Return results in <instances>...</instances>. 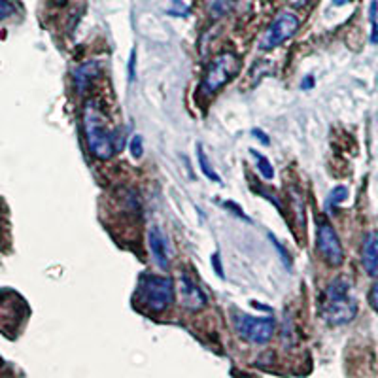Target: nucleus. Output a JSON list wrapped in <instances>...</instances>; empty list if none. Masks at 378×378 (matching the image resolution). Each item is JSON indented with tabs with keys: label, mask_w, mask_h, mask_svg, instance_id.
Wrapping results in <instances>:
<instances>
[{
	"label": "nucleus",
	"mask_w": 378,
	"mask_h": 378,
	"mask_svg": "<svg viewBox=\"0 0 378 378\" xmlns=\"http://www.w3.org/2000/svg\"><path fill=\"white\" fill-rule=\"evenodd\" d=\"M81 127H84V134H86L87 148L93 157H97L98 161L112 159L125 146L123 131L110 127L108 118L91 98L86 101L84 108H81Z\"/></svg>",
	"instance_id": "obj_1"
},
{
	"label": "nucleus",
	"mask_w": 378,
	"mask_h": 378,
	"mask_svg": "<svg viewBox=\"0 0 378 378\" xmlns=\"http://www.w3.org/2000/svg\"><path fill=\"white\" fill-rule=\"evenodd\" d=\"M320 316L335 327L346 326L357 316V301L350 295V284L344 278H335L326 287L320 301Z\"/></svg>",
	"instance_id": "obj_2"
},
{
	"label": "nucleus",
	"mask_w": 378,
	"mask_h": 378,
	"mask_svg": "<svg viewBox=\"0 0 378 378\" xmlns=\"http://www.w3.org/2000/svg\"><path fill=\"white\" fill-rule=\"evenodd\" d=\"M137 297L142 307L154 312L161 314L166 309H171L176 297V286L171 278L157 275H142L138 280Z\"/></svg>",
	"instance_id": "obj_3"
},
{
	"label": "nucleus",
	"mask_w": 378,
	"mask_h": 378,
	"mask_svg": "<svg viewBox=\"0 0 378 378\" xmlns=\"http://www.w3.org/2000/svg\"><path fill=\"white\" fill-rule=\"evenodd\" d=\"M241 72V59L233 52H222L208 63L201 81V91L205 95H214L224 89Z\"/></svg>",
	"instance_id": "obj_4"
},
{
	"label": "nucleus",
	"mask_w": 378,
	"mask_h": 378,
	"mask_svg": "<svg viewBox=\"0 0 378 378\" xmlns=\"http://www.w3.org/2000/svg\"><path fill=\"white\" fill-rule=\"evenodd\" d=\"M233 326L239 337L252 344H267L276 333L275 318H253L250 314H235Z\"/></svg>",
	"instance_id": "obj_5"
},
{
	"label": "nucleus",
	"mask_w": 378,
	"mask_h": 378,
	"mask_svg": "<svg viewBox=\"0 0 378 378\" xmlns=\"http://www.w3.org/2000/svg\"><path fill=\"white\" fill-rule=\"evenodd\" d=\"M299 30V18L293 12H280L275 18V21L269 25V29L265 30L261 40H259V47L263 52H273L278 46H282L284 42L290 40L295 36Z\"/></svg>",
	"instance_id": "obj_6"
},
{
	"label": "nucleus",
	"mask_w": 378,
	"mask_h": 378,
	"mask_svg": "<svg viewBox=\"0 0 378 378\" xmlns=\"http://www.w3.org/2000/svg\"><path fill=\"white\" fill-rule=\"evenodd\" d=\"M316 248L320 252L321 259L329 267H340L344 263V248L340 244L337 231L327 219L318 222V231H316Z\"/></svg>",
	"instance_id": "obj_7"
},
{
	"label": "nucleus",
	"mask_w": 378,
	"mask_h": 378,
	"mask_svg": "<svg viewBox=\"0 0 378 378\" xmlns=\"http://www.w3.org/2000/svg\"><path fill=\"white\" fill-rule=\"evenodd\" d=\"M176 295L178 301L183 309L191 310V312H199L207 307V295L197 284V280L188 273H178V284H176Z\"/></svg>",
	"instance_id": "obj_8"
},
{
	"label": "nucleus",
	"mask_w": 378,
	"mask_h": 378,
	"mask_svg": "<svg viewBox=\"0 0 378 378\" xmlns=\"http://www.w3.org/2000/svg\"><path fill=\"white\" fill-rule=\"evenodd\" d=\"M148 246L151 252L155 265L161 270H166L171 267V252H168V241L163 235V231L157 225H151L148 231Z\"/></svg>",
	"instance_id": "obj_9"
},
{
	"label": "nucleus",
	"mask_w": 378,
	"mask_h": 378,
	"mask_svg": "<svg viewBox=\"0 0 378 378\" xmlns=\"http://www.w3.org/2000/svg\"><path fill=\"white\" fill-rule=\"evenodd\" d=\"M361 263L367 275L378 276V231H369L361 244Z\"/></svg>",
	"instance_id": "obj_10"
},
{
	"label": "nucleus",
	"mask_w": 378,
	"mask_h": 378,
	"mask_svg": "<svg viewBox=\"0 0 378 378\" xmlns=\"http://www.w3.org/2000/svg\"><path fill=\"white\" fill-rule=\"evenodd\" d=\"M101 76V64L98 61H89V63L80 64L74 70V86L80 95L87 93V89L93 86V81Z\"/></svg>",
	"instance_id": "obj_11"
},
{
	"label": "nucleus",
	"mask_w": 378,
	"mask_h": 378,
	"mask_svg": "<svg viewBox=\"0 0 378 378\" xmlns=\"http://www.w3.org/2000/svg\"><path fill=\"white\" fill-rule=\"evenodd\" d=\"M197 159H199V166H201L202 174L208 178V180H212V182L219 183L222 185V178H219V174L216 171H214V166L210 165V161H208L207 154H205V149H202V144H199L197 146Z\"/></svg>",
	"instance_id": "obj_12"
},
{
	"label": "nucleus",
	"mask_w": 378,
	"mask_h": 378,
	"mask_svg": "<svg viewBox=\"0 0 378 378\" xmlns=\"http://www.w3.org/2000/svg\"><path fill=\"white\" fill-rule=\"evenodd\" d=\"M346 199H348V188H344V185H337V188H333L331 191H329V197H327V201H326L327 214L335 212V208H337L338 205H343Z\"/></svg>",
	"instance_id": "obj_13"
},
{
	"label": "nucleus",
	"mask_w": 378,
	"mask_h": 378,
	"mask_svg": "<svg viewBox=\"0 0 378 378\" xmlns=\"http://www.w3.org/2000/svg\"><path fill=\"white\" fill-rule=\"evenodd\" d=\"M250 154H252V157L256 159V163H258V171L261 172V176H263L265 180H273V178H275V168L270 165V161L267 159L265 155L258 154L256 149H250Z\"/></svg>",
	"instance_id": "obj_14"
},
{
	"label": "nucleus",
	"mask_w": 378,
	"mask_h": 378,
	"mask_svg": "<svg viewBox=\"0 0 378 378\" xmlns=\"http://www.w3.org/2000/svg\"><path fill=\"white\" fill-rule=\"evenodd\" d=\"M369 16H371V25H372V33H371V42L372 44H378V2L377 0H372L371 6H369Z\"/></svg>",
	"instance_id": "obj_15"
},
{
	"label": "nucleus",
	"mask_w": 378,
	"mask_h": 378,
	"mask_svg": "<svg viewBox=\"0 0 378 378\" xmlns=\"http://www.w3.org/2000/svg\"><path fill=\"white\" fill-rule=\"evenodd\" d=\"M131 155L134 159H140L144 155V140L140 134H134L131 140Z\"/></svg>",
	"instance_id": "obj_16"
},
{
	"label": "nucleus",
	"mask_w": 378,
	"mask_h": 378,
	"mask_svg": "<svg viewBox=\"0 0 378 378\" xmlns=\"http://www.w3.org/2000/svg\"><path fill=\"white\" fill-rule=\"evenodd\" d=\"M231 2H233V0H212V12L216 13V16H222V13L229 10Z\"/></svg>",
	"instance_id": "obj_17"
},
{
	"label": "nucleus",
	"mask_w": 378,
	"mask_h": 378,
	"mask_svg": "<svg viewBox=\"0 0 378 378\" xmlns=\"http://www.w3.org/2000/svg\"><path fill=\"white\" fill-rule=\"evenodd\" d=\"M269 236H270V241H273V244H275L276 250H278V253H280V258H282V261H284V265H286L287 269H290V267H292V259H290V253H287L286 250H284V246H282L280 242L276 241L275 236H273V235H269Z\"/></svg>",
	"instance_id": "obj_18"
},
{
	"label": "nucleus",
	"mask_w": 378,
	"mask_h": 378,
	"mask_svg": "<svg viewBox=\"0 0 378 378\" xmlns=\"http://www.w3.org/2000/svg\"><path fill=\"white\" fill-rule=\"evenodd\" d=\"M369 304H371V309L378 314V280L372 284L371 292H369Z\"/></svg>",
	"instance_id": "obj_19"
},
{
	"label": "nucleus",
	"mask_w": 378,
	"mask_h": 378,
	"mask_svg": "<svg viewBox=\"0 0 378 378\" xmlns=\"http://www.w3.org/2000/svg\"><path fill=\"white\" fill-rule=\"evenodd\" d=\"M134 67H137V50H132L131 57H129V84H132V81H134V76H137Z\"/></svg>",
	"instance_id": "obj_20"
},
{
	"label": "nucleus",
	"mask_w": 378,
	"mask_h": 378,
	"mask_svg": "<svg viewBox=\"0 0 378 378\" xmlns=\"http://www.w3.org/2000/svg\"><path fill=\"white\" fill-rule=\"evenodd\" d=\"M210 261H212V267L214 270H216V275H218L219 278H224V267H222V261H219V253H214Z\"/></svg>",
	"instance_id": "obj_21"
},
{
	"label": "nucleus",
	"mask_w": 378,
	"mask_h": 378,
	"mask_svg": "<svg viewBox=\"0 0 378 378\" xmlns=\"http://www.w3.org/2000/svg\"><path fill=\"white\" fill-rule=\"evenodd\" d=\"M252 134H253V138H258L259 142L263 144V146H269V144H270L269 137H267V134H265V132L261 131V129H252Z\"/></svg>",
	"instance_id": "obj_22"
},
{
	"label": "nucleus",
	"mask_w": 378,
	"mask_h": 378,
	"mask_svg": "<svg viewBox=\"0 0 378 378\" xmlns=\"http://www.w3.org/2000/svg\"><path fill=\"white\" fill-rule=\"evenodd\" d=\"M0 6H2V13H0V16H2V19H6L8 16L12 13L13 8L10 6V2H8V0H0Z\"/></svg>",
	"instance_id": "obj_23"
},
{
	"label": "nucleus",
	"mask_w": 378,
	"mask_h": 378,
	"mask_svg": "<svg viewBox=\"0 0 378 378\" xmlns=\"http://www.w3.org/2000/svg\"><path fill=\"white\" fill-rule=\"evenodd\" d=\"M312 86H314V80H312V76H309V78H307V80H304L303 84H301V87H303V89H310Z\"/></svg>",
	"instance_id": "obj_24"
},
{
	"label": "nucleus",
	"mask_w": 378,
	"mask_h": 378,
	"mask_svg": "<svg viewBox=\"0 0 378 378\" xmlns=\"http://www.w3.org/2000/svg\"><path fill=\"white\" fill-rule=\"evenodd\" d=\"M352 0H333V4L335 6H344V4H350Z\"/></svg>",
	"instance_id": "obj_25"
},
{
	"label": "nucleus",
	"mask_w": 378,
	"mask_h": 378,
	"mask_svg": "<svg viewBox=\"0 0 378 378\" xmlns=\"http://www.w3.org/2000/svg\"><path fill=\"white\" fill-rule=\"evenodd\" d=\"M53 4H57V6H63V4H67L69 0H52Z\"/></svg>",
	"instance_id": "obj_26"
}]
</instances>
